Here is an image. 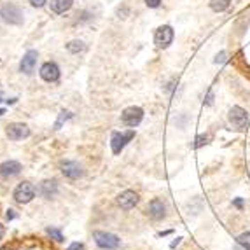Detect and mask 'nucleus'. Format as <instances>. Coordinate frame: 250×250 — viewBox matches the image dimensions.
<instances>
[{"instance_id": "nucleus-6", "label": "nucleus", "mask_w": 250, "mask_h": 250, "mask_svg": "<svg viewBox=\"0 0 250 250\" xmlns=\"http://www.w3.org/2000/svg\"><path fill=\"white\" fill-rule=\"evenodd\" d=\"M142 119H144V110L140 107H128V109L123 110V114H121V121L123 124L130 128H136L138 124L142 123Z\"/></svg>"}, {"instance_id": "nucleus-18", "label": "nucleus", "mask_w": 250, "mask_h": 250, "mask_svg": "<svg viewBox=\"0 0 250 250\" xmlns=\"http://www.w3.org/2000/svg\"><path fill=\"white\" fill-rule=\"evenodd\" d=\"M84 49H86V46H84L83 40H70L68 44H67V51L72 54H79L83 53Z\"/></svg>"}, {"instance_id": "nucleus-4", "label": "nucleus", "mask_w": 250, "mask_h": 250, "mask_svg": "<svg viewBox=\"0 0 250 250\" xmlns=\"http://www.w3.org/2000/svg\"><path fill=\"white\" fill-rule=\"evenodd\" d=\"M228 121L231 123V126H234L236 130H245L247 124H249V112L241 107L234 105L229 109L228 114Z\"/></svg>"}, {"instance_id": "nucleus-2", "label": "nucleus", "mask_w": 250, "mask_h": 250, "mask_svg": "<svg viewBox=\"0 0 250 250\" xmlns=\"http://www.w3.org/2000/svg\"><path fill=\"white\" fill-rule=\"evenodd\" d=\"M93 240L103 250H116L121 245V240H119L117 234H112V233L107 231H95L93 233Z\"/></svg>"}, {"instance_id": "nucleus-23", "label": "nucleus", "mask_w": 250, "mask_h": 250, "mask_svg": "<svg viewBox=\"0 0 250 250\" xmlns=\"http://www.w3.org/2000/svg\"><path fill=\"white\" fill-rule=\"evenodd\" d=\"M144 2L149 9H158V7H161V4H163V0H144Z\"/></svg>"}, {"instance_id": "nucleus-13", "label": "nucleus", "mask_w": 250, "mask_h": 250, "mask_svg": "<svg viewBox=\"0 0 250 250\" xmlns=\"http://www.w3.org/2000/svg\"><path fill=\"white\" fill-rule=\"evenodd\" d=\"M37 58H39L37 51H33V49L27 51V53H25V56L21 58V63H19V70H21L23 74L30 75L32 72H33V68H35V65H37Z\"/></svg>"}, {"instance_id": "nucleus-32", "label": "nucleus", "mask_w": 250, "mask_h": 250, "mask_svg": "<svg viewBox=\"0 0 250 250\" xmlns=\"http://www.w3.org/2000/svg\"><path fill=\"white\" fill-rule=\"evenodd\" d=\"M0 250H14V249H13V247L7 245V247H2V249H0Z\"/></svg>"}, {"instance_id": "nucleus-29", "label": "nucleus", "mask_w": 250, "mask_h": 250, "mask_svg": "<svg viewBox=\"0 0 250 250\" xmlns=\"http://www.w3.org/2000/svg\"><path fill=\"white\" fill-rule=\"evenodd\" d=\"M180 241H182V238H180V236H179V238H177V240H175V241H173V243H171V245H170V247H171V249H175V247H177V245H179Z\"/></svg>"}, {"instance_id": "nucleus-20", "label": "nucleus", "mask_w": 250, "mask_h": 250, "mask_svg": "<svg viewBox=\"0 0 250 250\" xmlns=\"http://www.w3.org/2000/svg\"><path fill=\"white\" fill-rule=\"evenodd\" d=\"M46 231H48V234L51 238H53L54 241H63V234L60 231H58V229H54V228H48L46 229Z\"/></svg>"}, {"instance_id": "nucleus-31", "label": "nucleus", "mask_w": 250, "mask_h": 250, "mask_svg": "<svg viewBox=\"0 0 250 250\" xmlns=\"http://www.w3.org/2000/svg\"><path fill=\"white\" fill-rule=\"evenodd\" d=\"M4 233H5L4 226H2V224H0V240H2V238H4Z\"/></svg>"}, {"instance_id": "nucleus-22", "label": "nucleus", "mask_w": 250, "mask_h": 250, "mask_svg": "<svg viewBox=\"0 0 250 250\" xmlns=\"http://www.w3.org/2000/svg\"><path fill=\"white\" fill-rule=\"evenodd\" d=\"M228 51H220V53H217L215 54V58H214V63H217V65H219V63H226L228 62Z\"/></svg>"}, {"instance_id": "nucleus-3", "label": "nucleus", "mask_w": 250, "mask_h": 250, "mask_svg": "<svg viewBox=\"0 0 250 250\" xmlns=\"http://www.w3.org/2000/svg\"><path fill=\"white\" fill-rule=\"evenodd\" d=\"M0 18L9 25H21L23 13L16 4H4L0 7Z\"/></svg>"}, {"instance_id": "nucleus-5", "label": "nucleus", "mask_w": 250, "mask_h": 250, "mask_svg": "<svg viewBox=\"0 0 250 250\" xmlns=\"http://www.w3.org/2000/svg\"><path fill=\"white\" fill-rule=\"evenodd\" d=\"M35 198V187L32 182H21L18 187L14 189V200L21 205H27Z\"/></svg>"}, {"instance_id": "nucleus-12", "label": "nucleus", "mask_w": 250, "mask_h": 250, "mask_svg": "<svg viewBox=\"0 0 250 250\" xmlns=\"http://www.w3.org/2000/svg\"><path fill=\"white\" fill-rule=\"evenodd\" d=\"M40 77L46 81V83H56L60 79V67L54 62H48L40 67Z\"/></svg>"}, {"instance_id": "nucleus-16", "label": "nucleus", "mask_w": 250, "mask_h": 250, "mask_svg": "<svg viewBox=\"0 0 250 250\" xmlns=\"http://www.w3.org/2000/svg\"><path fill=\"white\" fill-rule=\"evenodd\" d=\"M49 5H51V11H53V13L65 14L67 11L74 5V0H51V2H49Z\"/></svg>"}, {"instance_id": "nucleus-1", "label": "nucleus", "mask_w": 250, "mask_h": 250, "mask_svg": "<svg viewBox=\"0 0 250 250\" xmlns=\"http://www.w3.org/2000/svg\"><path fill=\"white\" fill-rule=\"evenodd\" d=\"M173 39H175V30L171 25H161L154 32V44L158 49H168L173 44Z\"/></svg>"}, {"instance_id": "nucleus-15", "label": "nucleus", "mask_w": 250, "mask_h": 250, "mask_svg": "<svg viewBox=\"0 0 250 250\" xmlns=\"http://www.w3.org/2000/svg\"><path fill=\"white\" fill-rule=\"evenodd\" d=\"M58 193V185H56V180H44L42 184H40V194L48 200L54 198Z\"/></svg>"}, {"instance_id": "nucleus-25", "label": "nucleus", "mask_w": 250, "mask_h": 250, "mask_svg": "<svg viewBox=\"0 0 250 250\" xmlns=\"http://www.w3.org/2000/svg\"><path fill=\"white\" fill-rule=\"evenodd\" d=\"M46 2H48V0H30V4L33 5V7H44Z\"/></svg>"}, {"instance_id": "nucleus-10", "label": "nucleus", "mask_w": 250, "mask_h": 250, "mask_svg": "<svg viewBox=\"0 0 250 250\" xmlns=\"http://www.w3.org/2000/svg\"><path fill=\"white\" fill-rule=\"evenodd\" d=\"M5 133L9 136V140H23V138L30 136V128L23 123H13L7 126Z\"/></svg>"}, {"instance_id": "nucleus-21", "label": "nucleus", "mask_w": 250, "mask_h": 250, "mask_svg": "<svg viewBox=\"0 0 250 250\" xmlns=\"http://www.w3.org/2000/svg\"><path fill=\"white\" fill-rule=\"evenodd\" d=\"M206 142H208V136H206V135H198L196 138H194L193 147H194V149H198V147H203Z\"/></svg>"}, {"instance_id": "nucleus-14", "label": "nucleus", "mask_w": 250, "mask_h": 250, "mask_svg": "<svg viewBox=\"0 0 250 250\" xmlns=\"http://www.w3.org/2000/svg\"><path fill=\"white\" fill-rule=\"evenodd\" d=\"M23 170L21 163L18 161H4L0 165V177H4V179H11V177H16L19 175Z\"/></svg>"}, {"instance_id": "nucleus-19", "label": "nucleus", "mask_w": 250, "mask_h": 250, "mask_svg": "<svg viewBox=\"0 0 250 250\" xmlns=\"http://www.w3.org/2000/svg\"><path fill=\"white\" fill-rule=\"evenodd\" d=\"M236 241L240 243L243 249H247V250H250V231H247V233H241L240 236L236 238Z\"/></svg>"}, {"instance_id": "nucleus-26", "label": "nucleus", "mask_w": 250, "mask_h": 250, "mask_svg": "<svg viewBox=\"0 0 250 250\" xmlns=\"http://www.w3.org/2000/svg\"><path fill=\"white\" fill-rule=\"evenodd\" d=\"M67 250H84V245H83V243H77V241H75V243H72V245L68 247Z\"/></svg>"}, {"instance_id": "nucleus-28", "label": "nucleus", "mask_w": 250, "mask_h": 250, "mask_svg": "<svg viewBox=\"0 0 250 250\" xmlns=\"http://www.w3.org/2000/svg\"><path fill=\"white\" fill-rule=\"evenodd\" d=\"M233 205L236 206V208H243V200H241V198H236V200H234V201H233Z\"/></svg>"}, {"instance_id": "nucleus-17", "label": "nucleus", "mask_w": 250, "mask_h": 250, "mask_svg": "<svg viewBox=\"0 0 250 250\" xmlns=\"http://www.w3.org/2000/svg\"><path fill=\"white\" fill-rule=\"evenodd\" d=\"M233 0H210L208 2V7H210L214 13H224V11L229 9Z\"/></svg>"}, {"instance_id": "nucleus-11", "label": "nucleus", "mask_w": 250, "mask_h": 250, "mask_svg": "<svg viewBox=\"0 0 250 250\" xmlns=\"http://www.w3.org/2000/svg\"><path fill=\"white\" fill-rule=\"evenodd\" d=\"M117 205L123 208V210H132L138 205V194L135 191H123V193L117 196Z\"/></svg>"}, {"instance_id": "nucleus-30", "label": "nucleus", "mask_w": 250, "mask_h": 250, "mask_svg": "<svg viewBox=\"0 0 250 250\" xmlns=\"http://www.w3.org/2000/svg\"><path fill=\"white\" fill-rule=\"evenodd\" d=\"M14 217H16V215H14V212L13 210H9V212H7V219H14Z\"/></svg>"}, {"instance_id": "nucleus-27", "label": "nucleus", "mask_w": 250, "mask_h": 250, "mask_svg": "<svg viewBox=\"0 0 250 250\" xmlns=\"http://www.w3.org/2000/svg\"><path fill=\"white\" fill-rule=\"evenodd\" d=\"M205 103H206V105H212V103H214V93H212V91H208V95H206Z\"/></svg>"}, {"instance_id": "nucleus-24", "label": "nucleus", "mask_w": 250, "mask_h": 250, "mask_svg": "<svg viewBox=\"0 0 250 250\" xmlns=\"http://www.w3.org/2000/svg\"><path fill=\"white\" fill-rule=\"evenodd\" d=\"M70 117H72V112H68V110H63L62 116H60V121L56 123V130H58L60 126H62L63 121H67V119H70Z\"/></svg>"}, {"instance_id": "nucleus-9", "label": "nucleus", "mask_w": 250, "mask_h": 250, "mask_svg": "<svg viewBox=\"0 0 250 250\" xmlns=\"http://www.w3.org/2000/svg\"><path fill=\"white\" fill-rule=\"evenodd\" d=\"M147 215H149L152 220H163L167 217V205L163 203V200L159 198H154L152 201L147 206Z\"/></svg>"}, {"instance_id": "nucleus-7", "label": "nucleus", "mask_w": 250, "mask_h": 250, "mask_svg": "<svg viewBox=\"0 0 250 250\" xmlns=\"http://www.w3.org/2000/svg\"><path fill=\"white\" fill-rule=\"evenodd\" d=\"M133 136H135V132L130 130L126 133H119V132H114L112 133V138H110V147H112V152L117 156L121 154V150L124 149L128 145V142L133 140Z\"/></svg>"}, {"instance_id": "nucleus-8", "label": "nucleus", "mask_w": 250, "mask_h": 250, "mask_svg": "<svg viewBox=\"0 0 250 250\" xmlns=\"http://www.w3.org/2000/svg\"><path fill=\"white\" fill-rule=\"evenodd\" d=\"M62 173L70 180H79L84 177V170L77 161H63L62 163Z\"/></svg>"}]
</instances>
